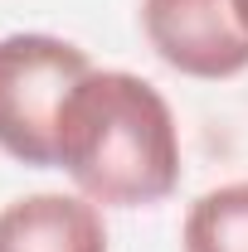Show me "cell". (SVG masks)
Returning a JSON list of instances; mask_svg holds the SVG:
<instances>
[{"label": "cell", "mask_w": 248, "mask_h": 252, "mask_svg": "<svg viewBox=\"0 0 248 252\" xmlns=\"http://www.w3.org/2000/svg\"><path fill=\"white\" fill-rule=\"evenodd\" d=\"M54 156L83 199L151 209L180 185V126L170 102L126 68H93L59 112Z\"/></svg>", "instance_id": "obj_1"}, {"label": "cell", "mask_w": 248, "mask_h": 252, "mask_svg": "<svg viewBox=\"0 0 248 252\" xmlns=\"http://www.w3.org/2000/svg\"><path fill=\"white\" fill-rule=\"evenodd\" d=\"M141 34L156 59L185 78H239L248 73V34L234 0H141Z\"/></svg>", "instance_id": "obj_3"}, {"label": "cell", "mask_w": 248, "mask_h": 252, "mask_svg": "<svg viewBox=\"0 0 248 252\" xmlns=\"http://www.w3.org/2000/svg\"><path fill=\"white\" fill-rule=\"evenodd\" d=\"M185 252H248V180L205 189L180 228Z\"/></svg>", "instance_id": "obj_5"}, {"label": "cell", "mask_w": 248, "mask_h": 252, "mask_svg": "<svg viewBox=\"0 0 248 252\" xmlns=\"http://www.w3.org/2000/svg\"><path fill=\"white\" fill-rule=\"evenodd\" d=\"M93 73L88 54L59 34L0 39V151L30 170H54V136L68 93Z\"/></svg>", "instance_id": "obj_2"}, {"label": "cell", "mask_w": 248, "mask_h": 252, "mask_svg": "<svg viewBox=\"0 0 248 252\" xmlns=\"http://www.w3.org/2000/svg\"><path fill=\"white\" fill-rule=\"evenodd\" d=\"M234 15H239V25H244V34H248V0H234Z\"/></svg>", "instance_id": "obj_6"}, {"label": "cell", "mask_w": 248, "mask_h": 252, "mask_svg": "<svg viewBox=\"0 0 248 252\" xmlns=\"http://www.w3.org/2000/svg\"><path fill=\"white\" fill-rule=\"evenodd\" d=\"M0 252H107V228L83 194H25L0 209Z\"/></svg>", "instance_id": "obj_4"}]
</instances>
